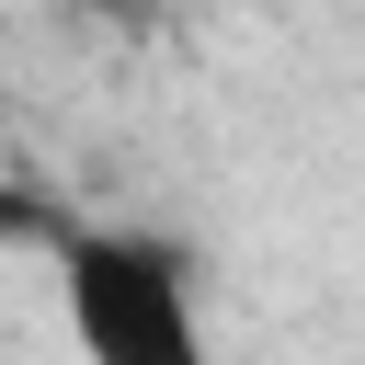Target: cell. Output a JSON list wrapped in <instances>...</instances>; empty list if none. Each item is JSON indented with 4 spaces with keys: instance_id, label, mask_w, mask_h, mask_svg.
<instances>
[{
    "instance_id": "obj_1",
    "label": "cell",
    "mask_w": 365,
    "mask_h": 365,
    "mask_svg": "<svg viewBox=\"0 0 365 365\" xmlns=\"http://www.w3.org/2000/svg\"><path fill=\"white\" fill-rule=\"evenodd\" d=\"M57 308L80 365H217L205 354V308H194V262L148 228H57Z\"/></svg>"
}]
</instances>
